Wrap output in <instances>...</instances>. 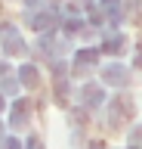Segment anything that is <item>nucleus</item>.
Here are the masks:
<instances>
[{"label":"nucleus","mask_w":142,"mask_h":149,"mask_svg":"<svg viewBox=\"0 0 142 149\" xmlns=\"http://www.w3.org/2000/svg\"><path fill=\"white\" fill-rule=\"evenodd\" d=\"M123 68H108V72H105V81H111V84H123L127 81V78H123Z\"/></svg>","instance_id":"f03ea898"},{"label":"nucleus","mask_w":142,"mask_h":149,"mask_svg":"<svg viewBox=\"0 0 142 149\" xmlns=\"http://www.w3.org/2000/svg\"><path fill=\"white\" fill-rule=\"evenodd\" d=\"M84 96H86V102H90V106H96V102L102 100V90H99V87H86Z\"/></svg>","instance_id":"20e7f679"},{"label":"nucleus","mask_w":142,"mask_h":149,"mask_svg":"<svg viewBox=\"0 0 142 149\" xmlns=\"http://www.w3.org/2000/svg\"><path fill=\"white\" fill-rule=\"evenodd\" d=\"M22 81L28 84V87H37V72H34V68H28V65H25V68H22Z\"/></svg>","instance_id":"7ed1b4c3"},{"label":"nucleus","mask_w":142,"mask_h":149,"mask_svg":"<svg viewBox=\"0 0 142 149\" xmlns=\"http://www.w3.org/2000/svg\"><path fill=\"white\" fill-rule=\"evenodd\" d=\"M121 47H123V37H111L105 44V53H121Z\"/></svg>","instance_id":"39448f33"},{"label":"nucleus","mask_w":142,"mask_h":149,"mask_svg":"<svg viewBox=\"0 0 142 149\" xmlns=\"http://www.w3.org/2000/svg\"><path fill=\"white\" fill-rule=\"evenodd\" d=\"M133 115V102L127 100V96H117L111 106V121H123V118H130Z\"/></svg>","instance_id":"f257e3e1"},{"label":"nucleus","mask_w":142,"mask_h":149,"mask_svg":"<svg viewBox=\"0 0 142 149\" xmlns=\"http://www.w3.org/2000/svg\"><path fill=\"white\" fill-rule=\"evenodd\" d=\"M25 112H28V106H25V102H19V106H16V112H12V124H22V121H25Z\"/></svg>","instance_id":"423d86ee"}]
</instances>
